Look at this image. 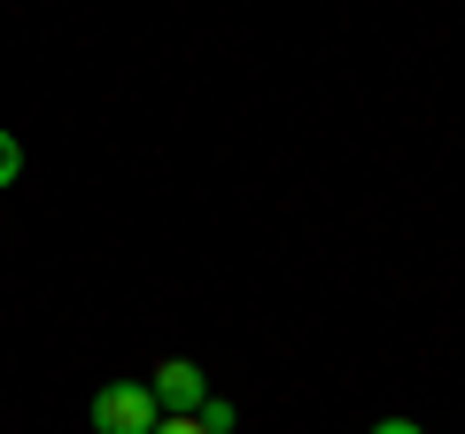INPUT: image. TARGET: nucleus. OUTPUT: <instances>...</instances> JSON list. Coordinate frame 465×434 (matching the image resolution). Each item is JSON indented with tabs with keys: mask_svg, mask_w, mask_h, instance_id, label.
<instances>
[{
	"mask_svg": "<svg viewBox=\"0 0 465 434\" xmlns=\"http://www.w3.org/2000/svg\"><path fill=\"white\" fill-rule=\"evenodd\" d=\"M155 419H163V403L148 380H109L94 396V434H155Z\"/></svg>",
	"mask_w": 465,
	"mask_h": 434,
	"instance_id": "1",
	"label": "nucleus"
},
{
	"mask_svg": "<svg viewBox=\"0 0 465 434\" xmlns=\"http://www.w3.org/2000/svg\"><path fill=\"white\" fill-rule=\"evenodd\" d=\"M155 403H163L171 419H194L202 411V396H210V372L194 365V357H171V365H155Z\"/></svg>",
	"mask_w": 465,
	"mask_h": 434,
	"instance_id": "2",
	"label": "nucleus"
},
{
	"mask_svg": "<svg viewBox=\"0 0 465 434\" xmlns=\"http://www.w3.org/2000/svg\"><path fill=\"white\" fill-rule=\"evenodd\" d=\"M202 434H232V403H217V396H202Z\"/></svg>",
	"mask_w": 465,
	"mask_h": 434,
	"instance_id": "3",
	"label": "nucleus"
},
{
	"mask_svg": "<svg viewBox=\"0 0 465 434\" xmlns=\"http://www.w3.org/2000/svg\"><path fill=\"white\" fill-rule=\"evenodd\" d=\"M16 171H24V148H16V133H0V186H16Z\"/></svg>",
	"mask_w": 465,
	"mask_h": 434,
	"instance_id": "4",
	"label": "nucleus"
},
{
	"mask_svg": "<svg viewBox=\"0 0 465 434\" xmlns=\"http://www.w3.org/2000/svg\"><path fill=\"white\" fill-rule=\"evenodd\" d=\"M155 434H202V419H155Z\"/></svg>",
	"mask_w": 465,
	"mask_h": 434,
	"instance_id": "5",
	"label": "nucleus"
},
{
	"mask_svg": "<svg viewBox=\"0 0 465 434\" xmlns=\"http://www.w3.org/2000/svg\"><path fill=\"white\" fill-rule=\"evenodd\" d=\"M372 434H419V427H411V419H381V427H372Z\"/></svg>",
	"mask_w": 465,
	"mask_h": 434,
	"instance_id": "6",
	"label": "nucleus"
}]
</instances>
